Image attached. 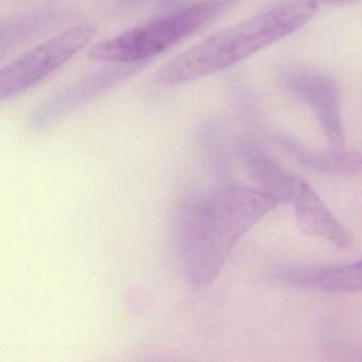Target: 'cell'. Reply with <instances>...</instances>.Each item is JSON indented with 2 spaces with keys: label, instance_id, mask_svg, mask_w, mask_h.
<instances>
[{
  "label": "cell",
  "instance_id": "6da1fadb",
  "mask_svg": "<svg viewBox=\"0 0 362 362\" xmlns=\"http://www.w3.org/2000/svg\"><path fill=\"white\" fill-rule=\"evenodd\" d=\"M264 190L228 184L186 203L179 220L182 262L194 287H207L221 272L241 237L276 207Z\"/></svg>",
  "mask_w": 362,
  "mask_h": 362
},
{
  "label": "cell",
  "instance_id": "7a4b0ae2",
  "mask_svg": "<svg viewBox=\"0 0 362 362\" xmlns=\"http://www.w3.org/2000/svg\"><path fill=\"white\" fill-rule=\"evenodd\" d=\"M317 11L311 1H298L262 12L223 29L163 65L154 82L182 86L234 66L308 24Z\"/></svg>",
  "mask_w": 362,
  "mask_h": 362
},
{
  "label": "cell",
  "instance_id": "3957f363",
  "mask_svg": "<svg viewBox=\"0 0 362 362\" xmlns=\"http://www.w3.org/2000/svg\"><path fill=\"white\" fill-rule=\"evenodd\" d=\"M235 3L236 0H200L97 44L90 57L117 64L148 60L198 33Z\"/></svg>",
  "mask_w": 362,
  "mask_h": 362
},
{
  "label": "cell",
  "instance_id": "277c9868",
  "mask_svg": "<svg viewBox=\"0 0 362 362\" xmlns=\"http://www.w3.org/2000/svg\"><path fill=\"white\" fill-rule=\"evenodd\" d=\"M95 35L93 26L73 27L6 65L0 71V100L37 86L81 52Z\"/></svg>",
  "mask_w": 362,
  "mask_h": 362
},
{
  "label": "cell",
  "instance_id": "5b68a950",
  "mask_svg": "<svg viewBox=\"0 0 362 362\" xmlns=\"http://www.w3.org/2000/svg\"><path fill=\"white\" fill-rule=\"evenodd\" d=\"M287 84L298 98L313 110L330 144L342 148L345 135L336 82L322 74L298 73L289 76Z\"/></svg>",
  "mask_w": 362,
  "mask_h": 362
},
{
  "label": "cell",
  "instance_id": "8992f818",
  "mask_svg": "<svg viewBox=\"0 0 362 362\" xmlns=\"http://www.w3.org/2000/svg\"><path fill=\"white\" fill-rule=\"evenodd\" d=\"M135 69V65H118L96 71L92 75L86 76L78 80L75 83L54 95L35 112L33 118V126L39 128L48 126L67 112L82 105L84 101H88V99L109 90L110 88H113L122 80L132 75Z\"/></svg>",
  "mask_w": 362,
  "mask_h": 362
},
{
  "label": "cell",
  "instance_id": "52a82bcc",
  "mask_svg": "<svg viewBox=\"0 0 362 362\" xmlns=\"http://www.w3.org/2000/svg\"><path fill=\"white\" fill-rule=\"evenodd\" d=\"M288 203L293 205L296 222L305 234L321 237L343 250L353 245L351 234L302 177H296Z\"/></svg>",
  "mask_w": 362,
  "mask_h": 362
},
{
  "label": "cell",
  "instance_id": "ba28073f",
  "mask_svg": "<svg viewBox=\"0 0 362 362\" xmlns=\"http://www.w3.org/2000/svg\"><path fill=\"white\" fill-rule=\"evenodd\" d=\"M277 283L336 293L362 291V259L332 268H284L275 271Z\"/></svg>",
  "mask_w": 362,
  "mask_h": 362
},
{
  "label": "cell",
  "instance_id": "9c48e42d",
  "mask_svg": "<svg viewBox=\"0 0 362 362\" xmlns=\"http://www.w3.org/2000/svg\"><path fill=\"white\" fill-rule=\"evenodd\" d=\"M284 147L305 168L327 175H356L362 173L361 151H313L291 141Z\"/></svg>",
  "mask_w": 362,
  "mask_h": 362
},
{
  "label": "cell",
  "instance_id": "30bf717a",
  "mask_svg": "<svg viewBox=\"0 0 362 362\" xmlns=\"http://www.w3.org/2000/svg\"><path fill=\"white\" fill-rule=\"evenodd\" d=\"M245 165L260 189L272 196L277 202L287 203L288 194L296 175L286 170L272 156L259 148H243Z\"/></svg>",
  "mask_w": 362,
  "mask_h": 362
},
{
  "label": "cell",
  "instance_id": "8fae6325",
  "mask_svg": "<svg viewBox=\"0 0 362 362\" xmlns=\"http://www.w3.org/2000/svg\"><path fill=\"white\" fill-rule=\"evenodd\" d=\"M177 0H163L162 3L167 4V5H171V4L175 3Z\"/></svg>",
  "mask_w": 362,
  "mask_h": 362
},
{
  "label": "cell",
  "instance_id": "7c38bea8",
  "mask_svg": "<svg viewBox=\"0 0 362 362\" xmlns=\"http://www.w3.org/2000/svg\"><path fill=\"white\" fill-rule=\"evenodd\" d=\"M332 1H345V0H332Z\"/></svg>",
  "mask_w": 362,
  "mask_h": 362
}]
</instances>
